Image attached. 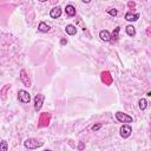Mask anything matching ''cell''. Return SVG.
<instances>
[{
	"instance_id": "cell-14",
	"label": "cell",
	"mask_w": 151,
	"mask_h": 151,
	"mask_svg": "<svg viewBox=\"0 0 151 151\" xmlns=\"http://www.w3.org/2000/svg\"><path fill=\"white\" fill-rule=\"evenodd\" d=\"M119 32H120V27L117 26V27L113 29V32L111 33V41H117V40H118V38H119Z\"/></svg>"
},
{
	"instance_id": "cell-19",
	"label": "cell",
	"mask_w": 151,
	"mask_h": 151,
	"mask_svg": "<svg viewBox=\"0 0 151 151\" xmlns=\"http://www.w3.org/2000/svg\"><path fill=\"white\" fill-rule=\"evenodd\" d=\"M101 126H103V124H100V123H99V124H94V125H93L91 129H92V131H94V132H96V131H98V130H99Z\"/></svg>"
},
{
	"instance_id": "cell-12",
	"label": "cell",
	"mask_w": 151,
	"mask_h": 151,
	"mask_svg": "<svg viewBox=\"0 0 151 151\" xmlns=\"http://www.w3.org/2000/svg\"><path fill=\"white\" fill-rule=\"evenodd\" d=\"M65 32H66V34H68V35H74V34L77 33V27H76L74 25H72V24H68V25H66V27H65Z\"/></svg>"
},
{
	"instance_id": "cell-20",
	"label": "cell",
	"mask_w": 151,
	"mask_h": 151,
	"mask_svg": "<svg viewBox=\"0 0 151 151\" xmlns=\"http://www.w3.org/2000/svg\"><path fill=\"white\" fill-rule=\"evenodd\" d=\"M66 44H67V40H66L65 38H63V39L60 40V45H61V46H64V45H66Z\"/></svg>"
},
{
	"instance_id": "cell-21",
	"label": "cell",
	"mask_w": 151,
	"mask_h": 151,
	"mask_svg": "<svg viewBox=\"0 0 151 151\" xmlns=\"http://www.w3.org/2000/svg\"><path fill=\"white\" fill-rule=\"evenodd\" d=\"M81 1H83L84 4H90V2L92 1V0H81Z\"/></svg>"
},
{
	"instance_id": "cell-17",
	"label": "cell",
	"mask_w": 151,
	"mask_h": 151,
	"mask_svg": "<svg viewBox=\"0 0 151 151\" xmlns=\"http://www.w3.org/2000/svg\"><path fill=\"white\" fill-rule=\"evenodd\" d=\"M8 150V143L6 140L0 142V151H7Z\"/></svg>"
},
{
	"instance_id": "cell-16",
	"label": "cell",
	"mask_w": 151,
	"mask_h": 151,
	"mask_svg": "<svg viewBox=\"0 0 151 151\" xmlns=\"http://www.w3.org/2000/svg\"><path fill=\"white\" fill-rule=\"evenodd\" d=\"M138 106H139V109H140L142 111L146 110V107H147V100H146L145 98H140V99L138 100Z\"/></svg>"
},
{
	"instance_id": "cell-4",
	"label": "cell",
	"mask_w": 151,
	"mask_h": 151,
	"mask_svg": "<svg viewBox=\"0 0 151 151\" xmlns=\"http://www.w3.org/2000/svg\"><path fill=\"white\" fill-rule=\"evenodd\" d=\"M131 133H132V127H131L129 124H123L122 127H120V130H119L120 137H123V138H129V137L131 136Z\"/></svg>"
},
{
	"instance_id": "cell-8",
	"label": "cell",
	"mask_w": 151,
	"mask_h": 151,
	"mask_svg": "<svg viewBox=\"0 0 151 151\" xmlns=\"http://www.w3.org/2000/svg\"><path fill=\"white\" fill-rule=\"evenodd\" d=\"M139 17H140V14L139 13H132V12H127L126 14H125V20L126 21H130V22H134V21H137L138 19H139Z\"/></svg>"
},
{
	"instance_id": "cell-13",
	"label": "cell",
	"mask_w": 151,
	"mask_h": 151,
	"mask_svg": "<svg viewBox=\"0 0 151 151\" xmlns=\"http://www.w3.org/2000/svg\"><path fill=\"white\" fill-rule=\"evenodd\" d=\"M101 80H103V81H104L106 85H110V84H111L112 78H111V76H110V73H109L107 71L101 72Z\"/></svg>"
},
{
	"instance_id": "cell-5",
	"label": "cell",
	"mask_w": 151,
	"mask_h": 151,
	"mask_svg": "<svg viewBox=\"0 0 151 151\" xmlns=\"http://www.w3.org/2000/svg\"><path fill=\"white\" fill-rule=\"evenodd\" d=\"M19 77H20V80H21V83L24 84V86H26V87H29L31 86V79H29V77H28V74L26 73V71L22 68V70H20V73H19Z\"/></svg>"
},
{
	"instance_id": "cell-6",
	"label": "cell",
	"mask_w": 151,
	"mask_h": 151,
	"mask_svg": "<svg viewBox=\"0 0 151 151\" xmlns=\"http://www.w3.org/2000/svg\"><path fill=\"white\" fill-rule=\"evenodd\" d=\"M44 99H45V96L44 94H37L34 97V110L38 112L40 111L42 104H44Z\"/></svg>"
},
{
	"instance_id": "cell-18",
	"label": "cell",
	"mask_w": 151,
	"mask_h": 151,
	"mask_svg": "<svg viewBox=\"0 0 151 151\" xmlns=\"http://www.w3.org/2000/svg\"><path fill=\"white\" fill-rule=\"evenodd\" d=\"M106 12H107V14H110L112 17H117V14H118V11L116 8H109V9H106Z\"/></svg>"
},
{
	"instance_id": "cell-15",
	"label": "cell",
	"mask_w": 151,
	"mask_h": 151,
	"mask_svg": "<svg viewBox=\"0 0 151 151\" xmlns=\"http://www.w3.org/2000/svg\"><path fill=\"white\" fill-rule=\"evenodd\" d=\"M125 31H126V34L130 35V37H134L136 35V28H134L133 25H127Z\"/></svg>"
},
{
	"instance_id": "cell-7",
	"label": "cell",
	"mask_w": 151,
	"mask_h": 151,
	"mask_svg": "<svg viewBox=\"0 0 151 151\" xmlns=\"http://www.w3.org/2000/svg\"><path fill=\"white\" fill-rule=\"evenodd\" d=\"M61 13H63L61 7H60V6H55V7H53V8L50 11V17H51L52 19H58V18L61 17Z\"/></svg>"
},
{
	"instance_id": "cell-22",
	"label": "cell",
	"mask_w": 151,
	"mask_h": 151,
	"mask_svg": "<svg viewBox=\"0 0 151 151\" xmlns=\"http://www.w3.org/2000/svg\"><path fill=\"white\" fill-rule=\"evenodd\" d=\"M38 1H39V2H46L47 0H38Z\"/></svg>"
},
{
	"instance_id": "cell-2",
	"label": "cell",
	"mask_w": 151,
	"mask_h": 151,
	"mask_svg": "<svg viewBox=\"0 0 151 151\" xmlns=\"http://www.w3.org/2000/svg\"><path fill=\"white\" fill-rule=\"evenodd\" d=\"M116 119H117V122H119V123H124V124H130V123H132V117L130 116V114H127V113H125V112H122V111H118V112H116Z\"/></svg>"
},
{
	"instance_id": "cell-3",
	"label": "cell",
	"mask_w": 151,
	"mask_h": 151,
	"mask_svg": "<svg viewBox=\"0 0 151 151\" xmlns=\"http://www.w3.org/2000/svg\"><path fill=\"white\" fill-rule=\"evenodd\" d=\"M18 100L22 104H28L31 101V94L26 90H19L18 92Z\"/></svg>"
},
{
	"instance_id": "cell-9",
	"label": "cell",
	"mask_w": 151,
	"mask_h": 151,
	"mask_svg": "<svg viewBox=\"0 0 151 151\" xmlns=\"http://www.w3.org/2000/svg\"><path fill=\"white\" fill-rule=\"evenodd\" d=\"M99 38H100L103 41L109 42V41H111V33H110L107 29H101V31L99 32Z\"/></svg>"
},
{
	"instance_id": "cell-1",
	"label": "cell",
	"mask_w": 151,
	"mask_h": 151,
	"mask_svg": "<svg viewBox=\"0 0 151 151\" xmlns=\"http://www.w3.org/2000/svg\"><path fill=\"white\" fill-rule=\"evenodd\" d=\"M42 145H44V142H40L37 138H27L24 142V146L28 150H35L38 147H41Z\"/></svg>"
},
{
	"instance_id": "cell-11",
	"label": "cell",
	"mask_w": 151,
	"mask_h": 151,
	"mask_svg": "<svg viewBox=\"0 0 151 151\" xmlns=\"http://www.w3.org/2000/svg\"><path fill=\"white\" fill-rule=\"evenodd\" d=\"M50 29H51L50 25H47V24L44 22V21H40V22H39V25H38V31H39V32H41V33H47V32H50Z\"/></svg>"
},
{
	"instance_id": "cell-10",
	"label": "cell",
	"mask_w": 151,
	"mask_h": 151,
	"mask_svg": "<svg viewBox=\"0 0 151 151\" xmlns=\"http://www.w3.org/2000/svg\"><path fill=\"white\" fill-rule=\"evenodd\" d=\"M65 13H66V15H68V17H76V14H77L76 7H74L73 5H71V4L66 5V7H65Z\"/></svg>"
}]
</instances>
